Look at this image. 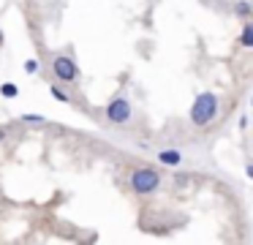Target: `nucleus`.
Returning a JSON list of instances; mask_svg holds the SVG:
<instances>
[{
    "mask_svg": "<svg viewBox=\"0 0 253 245\" xmlns=\"http://www.w3.org/2000/svg\"><path fill=\"white\" fill-rule=\"evenodd\" d=\"M218 96H212V93H202V96L193 101L191 106V123L199 125V128H204V125H210L215 117H218Z\"/></svg>",
    "mask_w": 253,
    "mask_h": 245,
    "instance_id": "f257e3e1",
    "label": "nucleus"
},
{
    "mask_svg": "<svg viewBox=\"0 0 253 245\" xmlns=\"http://www.w3.org/2000/svg\"><path fill=\"white\" fill-rule=\"evenodd\" d=\"M158 185H161V174L155 169L142 166V169H133L131 172V188L136 194H153Z\"/></svg>",
    "mask_w": 253,
    "mask_h": 245,
    "instance_id": "f03ea898",
    "label": "nucleus"
},
{
    "mask_svg": "<svg viewBox=\"0 0 253 245\" xmlns=\"http://www.w3.org/2000/svg\"><path fill=\"white\" fill-rule=\"evenodd\" d=\"M106 120L115 125H123L131 120V101H128L126 96H117L112 98L109 103H106Z\"/></svg>",
    "mask_w": 253,
    "mask_h": 245,
    "instance_id": "7ed1b4c3",
    "label": "nucleus"
},
{
    "mask_svg": "<svg viewBox=\"0 0 253 245\" xmlns=\"http://www.w3.org/2000/svg\"><path fill=\"white\" fill-rule=\"evenodd\" d=\"M52 71H55V76L60 82H77V76H79V65L74 63V57H68V54H57V57L52 60Z\"/></svg>",
    "mask_w": 253,
    "mask_h": 245,
    "instance_id": "20e7f679",
    "label": "nucleus"
},
{
    "mask_svg": "<svg viewBox=\"0 0 253 245\" xmlns=\"http://www.w3.org/2000/svg\"><path fill=\"white\" fill-rule=\"evenodd\" d=\"M158 161L166 163V166H180V163H182V155H180L177 150H161V152H158Z\"/></svg>",
    "mask_w": 253,
    "mask_h": 245,
    "instance_id": "39448f33",
    "label": "nucleus"
},
{
    "mask_svg": "<svg viewBox=\"0 0 253 245\" xmlns=\"http://www.w3.org/2000/svg\"><path fill=\"white\" fill-rule=\"evenodd\" d=\"M0 96L3 98H17L19 96V87L14 82H6V85H0Z\"/></svg>",
    "mask_w": 253,
    "mask_h": 245,
    "instance_id": "423d86ee",
    "label": "nucleus"
},
{
    "mask_svg": "<svg viewBox=\"0 0 253 245\" xmlns=\"http://www.w3.org/2000/svg\"><path fill=\"white\" fill-rule=\"evenodd\" d=\"M240 41H242V47H248V49L253 47V27H251V25H245V27H242V36H240Z\"/></svg>",
    "mask_w": 253,
    "mask_h": 245,
    "instance_id": "0eeeda50",
    "label": "nucleus"
},
{
    "mask_svg": "<svg viewBox=\"0 0 253 245\" xmlns=\"http://www.w3.org/2000/svg\"><path fill=\"white\" fill-rule=\"evenodd\" d=\"M22 123H30V125H41V123H46V117H44V114H22Z\"/></svg>",
    "mask_w": 253,
    "mask_h": 245,
    "instance_id": "6e6552de",
    "label": "nucleus"
},
{
    "mask_svg": "<svg viewBox=\"0 0 253 245\" xmlns=\"http://www.w3.org/2000/svg\"><path fill=\"white\" fill-rule=\"evenodd\" d=\"M52 98H57V101H63V103H68V101H71V98L66 96V90H60L57 85H52Z\"/></svg>",
    "mask_w": 253,
    "mask_h": 245,
    "instance_id": "1a4fd4ad",
    "label": "nucleus"
},
{
    "mask_svg": "<svg viewBox=\"0 0 253 245\" xmlns=\"http://www.w3.org/2000/svg\"><path fill=\"white\" fill-rule=\"evenodd\" d=\"M25 71H28V74H39L41 63H39V60H25Z\"/></svg>",
    "mask_w": 253,
    "mask_h": 245,
    "instance_id": "9d476101",
    "label": "nucleus"
},
{
    "mask_svg": "<svg viewBox=\"0 0 253 245\" xmlns=\"http://www.w3.org/2000/svg\"><path fill=\"white\" fill-rule=\"evenodd\" d=\"M237 14H240V16H251V3H248V0H240V3H237Z\"/></svg>",
    "mask_w": 253,
    "mask_h": 245,
    "instance_id": "9b49d317",
    "label": "nucleus"
},
{
    "mask_svg": "<svg viewBox=\"0 0 253 245\" xmlns=\"http://www.w3.org/2000/svg\"><path fill=\"white\" fill-rule=\"evenodd\" d=\"M6 134H8V128H6V125H0V142L6 139Z\"/></svg>",
    "mask_w": 253,
    "mask_h": 245,
    "instance_id": "f8f14e48",
    "label": "nucleus"
}]
</instances>
